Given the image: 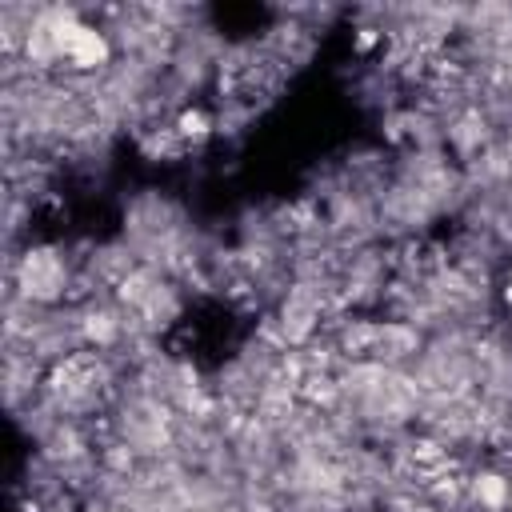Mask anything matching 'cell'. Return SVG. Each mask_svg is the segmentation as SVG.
<instances>
[{
    "label": "cell",
    "mask_w": 512,
    "mask_h": 512,
    "mask_svg": "<svg viewBox=\"0 0 512 512\" xmlns=\"http://www.w3.org/2000/svg\"><path fill=\"white\" fill-rule=\"evenodd\" d=\"M16 280L28 300L52 304L68 292V264L64 256H56V248H28L24 260L16 264Z\"/></svg>",
    "instance_id": "6da1fadb"
},
{
    "label": "cell",
    "mask_w": 512,
    "mask_h": 512,
    "mask_svg": "<svg viewBox=\"0 0 512 512\" xmlns=\"http://www.w3.org/2000/svg\"><path fill=\"white\" fill-rule=\"evenodd\" d=\"M468 496L484 508V512H504L512 500V476L504 468H480L468 480Z\"/></svg>",
    "instance_id": "7a4b0ae2"
},
{
    "label": "cell",
    "mask_w": 512,
    "mask_h": 512,
    "mask_svg": "<svg viewBox=\"0 0 512 512\" xmlns=\"http://www.w3.org/2000/svg\"><path fill=\"white\" fill-rule=\"evenodd\" d=\"M172 128H176V140H180V144H200V140L212 136L216 124H212V116H208L204 108H184Z\"/></svg>",
    "instance_id": "3957f363"
},
{
    "label": "cell",
    "mask_w": 512,
    "mask_h": 512,
    "mask_svg": "<svg viewBox=\"0 0 512 512\" xmlns=\"http://www.w3.org/2000/svg\"><path fill=\"white\" fill-rule=\"evenodd\" d=\"M500 300H504V304H508V308H512V276H508V280H504V284H500Z\"/></svg>",
    "instance_id": "277c9868"
}]
</instances>
